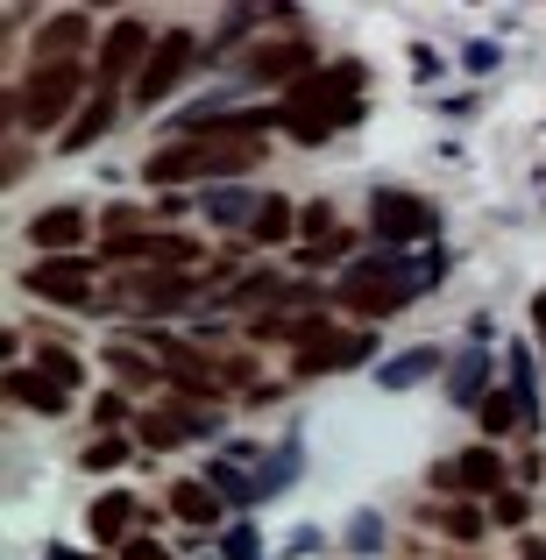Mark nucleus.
I'll return each mask as SVG.
<instances>
[{"label":"nucleus","mask_w":546,"mask_h":560,"mask_svg":"<svg viewBox=\"0 0 546 560\" xmlns=\"http://www.w3.org/2000/svg\"><path fill=\"white\" fill-rule=\"evenodd\" d=\"M263 164V136H242L234 121H220V136L199 142H171L164 156H150L156 185H185V178H242V171Z\"/></svg>","instance_id":"nucleus-1"},{"label":"nucleus","mask_w":546,"mask_h":560,"mask_svg":"<svg viewBox=\"0 0 546 560\" xmlns=\"http://www.w3.org/2000/svg\"><path fill=\"white\" fill-rule=\"evenodd\" d=\"M356 93H362V71H356V65H327V71H313V79L291 85V100H284V128H291V136H305V142H327L341 121H356Z\"/></svg>","instance_id":"nucleus-2"},{"label":"nucleus","mask_w":546,"mask_h":560,"mask_svg":"<svg viewBox=\"0 0 546 560\" xmlns=\"http://www.w3.org/2000/svg\"><path fill=\"white\" fill-rule=\"evenodd\" d=\"M71 107H79V65H36V71H28V85L14 93L22 128H57Z\"/></svg>","instance_id":"nucleus-3"},{"label":"nucleus","mask_w":546,"mask_h":560,"mask_svg":"<svg viewBox=\"0 0 546 560\" xmlns=\"http://www.w3.org/2000/svg\"><path fill=\"white\" fill-rule=\"evenodd\" d=\"M150 50H156V36L136 22V14H121V22L100 36V65H93V79H100V93H114L121 79H142V65H150Z\"/></svg>","instance_id":"nucleus-4"},{"label":"nucleus","mask_w":546,"mask_h":560,"mask_svg":"<svg viewBox=\"0 0 546 560\" xmlns=\"http://www.w3.org/2000/svg\"><path fill=\"white\" fill-rule=\"evenodd\" d=\"M341 299L356 305V313H369V319L397 313V305L411 299V284H405V262H356V270L341 277Z\"/></svg>","instance_id":"nucleus-5"},{"label":"nucleus","mask_w":546,"mask_h":560,"mask_svg":"<svg viewBox=\"0 0 546 560\" xmlns=\"http://www.w3.org/2000/svg\"><path fill=\"white\" fill-rule=\"evenodd\" d=\"M191 57H199V43H191L185 28H171V36H156L150 65H142V79H136V107H164V100L178 93V79L191 71Z\"/></svg>","instance_id":"nucleus-6"},{"label":"nucleus","mask_w":546,"mask_h":560,"mask_svg":"<svg viewBox=\"0 0 546 560\" xmlns=\"http://www.w3.org/2000/svg\"><path fill=\"white\" fill-rule=\"evenodd\" d=\"M22 284L50 305H85L93 299V262L85 256H43L36 270H22Z\"/></svg>","instance_id":"nucleus-7"},{"label":"nucleus","mask_w":546,"mask_h":560,"mask_svg":"<svg viewBox=\"0 0 546 560\" xmlns=\"http://www.w3.org/2000/svg\"><path fill=\"white\" fill-rule=\"evenodd\" d=\"M376 234L391 242H426L433 234V206L419 191H376Z\"/></svg>","instance_id":"nucleus-8"},{"label":"nucleus","mask_w":546,"mask_h":560,"mask_svg":"<svg viewBox=\"0 0 546 560\" xmlns=\"http://www.w3.org/2000/svg\"><path fill=\"white\" fill-rule=\"evenodd\" d=\"M28 242H36L43 256H79V242H85V213H79V206H43V213L28 220Z\"/></svg>","instance_id":"nucleus-9"},{"label":"nucleus","mask_w":546,"mask_h":560,"mask_svg":"<svg viewBox=\"0 0 546 560\" xmlns=\"http://www.w3.org/2000/svg\"><path fill=\"white\" fill-rule=\"evenodd\" d=\"M440 482H448V490H468V497H497L504 490V462H497V447H468L462 462L440 468Z\"/></svg>","instance_id":"nucleus-10"},{"label":"nucleus","mask_w":546,"mask_h":560,"mask_svg":"<svg viewBox=\"0 0 546 560\" xmlns=\"http://www.w3.org/2000/svg\"><path fill=\"white\" fill-rule=\"evenodd\" d=\"M305 65H313V43H305V36H277V43H263V50L248 57V79H263V85L291 79V85H299Z\"/></svg>","instance_id":"nucleus-11"},{"label":"nucleus","mask_w":546,"mask_h":560,"mask_svg":"<svg viewBox=\"0 0 546 560\" xmlns=\"http://www.w3.org/2000/svg\"><path fill=\"white\" fill-rule=\"evenodd\" d=\"M369 355V334H320L313 348H299L291 376H320V370H348V362Z\"/></svg>","instance_id":"nucleus-12"},{"label":"nucleus","mask_w":546,"mask_h":560,"mask_svg":"<svg viewBox=\"0 0 546 560\" xmlns=\"http://www.w3.org/2000/svg\"><path fill=\"white\" fill-rule=\"evenodd\" d=\"M85 50V14H50L36 36V65H71Z\"/></svg>","instance_id":"nucleus-13"},{"label":"nucleus","mask_w":546,"mask_h":560,"mask_svg":"<svg viewBox=\"0 0 546 560\" xmlns=\"http://www.w3.org/2000/svg\"><path fill=\"white\" fill-rule=\"evenodd\" d=\"M128 299L150 305V313H178V305L191 299V284L178 270H156V277H128Z\"/></svg>","instance_id":"nucleus-14"},{"label":"nucleus","mask_w":546,"mask_h":560,"mask_svg":"<svg viewBox=\"0 0 546 560\" xmlns=\"http://www.w3.org/2000/svg\"><path fill=\"white\" fill-rule=\"evenodd\" d=\"M128 533H136V497H121V490L100 497V504H93V539H100V547H121Z\"/></svg>","instance_id":"nucleus-15"},{"label":"nucleus","mask_w":546,"mask_h":560,"mask_svg":"<svg viewBox=\"0 0 546 560\" xmlns=\"http://www.w3.org/2000/svg\"><path fill=\"white\" fill-rule=\"evenodd\" d=\"M8 397H22L28 411H65L71 405V390H65V383H50L43 370H14L8 376Z\"/></svg>","instance_id":"nucleus-16"},{"label":"nucleus","mask_w":546,"mask_h":560,"mask_svg":"<svg viewBox=\"0 0 546 560\" xmlns=\"http://www.w3.org/2000/svg\"><path fill=\"white\" fill-rule=\"evenodd\" d=\"M164 348V370H171V383H178V390H191V397H213L220 383H213V370H206L199 355H185V348H171V341H156Z\"/></svg>","instance_id":"nucleus-17"},{"label":"nucleus","mask_w":546,"mask_h":560,"mask_svg":"<svg viewBox=\"0 0 546 560\" xmlns=\"http://www.w3.org/2000/svg\"><path fill=\"white\" fill-rule=\"evenodd\" d=\"M171 511H178L185 525H213V518H220L213 482H178V490H171Z\"/></svg>","instance_id":"nucleus-18"},{"label":"nucleus","mask_w":546,"mask_h":560,"mask_svg":"<svg viewBox=\"0 0 546 560\" xmlns=\"http://www.w3.org/2000/svg\"><path fill=\"white\" fill-rule=\"evenodd\" d=\"M107 121H114V100H107V93H100V100H85V107H79V121L65 128V150H85V142H93Z\"/></svg>","instance_id":"nucleus-19"},{"label":"nucleus","mask_w":546,"mask_h":560,"mask_svg":"<svg viewBox=\"0 0 546 560\" xmlns=\"http://www.w3.org/2000/svg\"><path fill=\"white\" fill-rule=\"evenodd\" d=\"M248 234H256V242H284L291 234V199H263L256 220H248Z\"/></svg>","instance_id":"nucleus-20"},{"label":"nucleus","mask_w":546,"mask_h":560,"mask_svg":"<svg viewBox=\"0 0 546 560\" xmlns=\"http://www.w3.org/2000/svg\"><path fill=\"white\" fill-rule=\"evenodd\" d=\"M121 462H128V440L121 433H107V440L85 447V468H93V476H107V468H121Z\"/></svg>","instance_id":"nucleus-21"},{"label":"nucleus","mask_w":546,"mask_h":560,"mask_svg":"<svg viewBox=\"0 0 546 560\" xmlns=\"http://www.w3.org/2000/svg\"><path fill=\"white\" fill-rule=\"evenodd\" d=\"M206 213H213V228H234V220H248L256 206H248L242 191H213V199H206Z\"/></svg>","instance_id":"nucleus-22"},{"label":"nucleus","mask_w":546,"mask_h":560,"mask_svg":"<svg viewBox=\"0 0 546 560\" xmlns=\"http://www.w3.org/2000/svg\"><path fill=\"white\" fill-rule=\"evenodd\" d=\"M36 370L50 376V383H65V390H71V383H79V362H71L65 348H43V355H36Z\"/></svg>","instance_id":"nucleus-23"},{"label":"nucleus","mask_w":546,"mask_h":560,"mask_svg":"<svg viewBox=\"0 0 546 560\" xmlns=\"http://www.w3.org/2000/svg\"><path fill=\"white\" fill-rule=\"evenodd\" d=\"M107 370H114V376H128V383H150V376H156V370H150V362H142V355H128V348H121V341H114V348H107Z\"/></svg>","instance_id":"nucleus-24"},{"label":"nucleus","mask_w":546,"mask_h":560,"mask_svg":"<svg viewBox=\"0 0 546 560\" xmlns=\"http://www.w3.org/2000/svg\"><path fill=\"white\" fill-rule=\"evenodd\" d=\"M511 419H519L511 397H490V405H483V425H490V433H511Z\"/></svg>","instance_id":"nucleus-25"},{"label":"nucleus","mask_w":546,"mask_h":560,"mask_svg":"<svg viewBox=\"0 0 546 560\" xmlns=\"http://www.w3.org/2000/svg\"><path fill=\"white\" fill-rule=\"evenodd\" d=\"M213 490H228V504H256V490H248L234 468H213Z\"/></svg>","instance_id":"nucleus-26"},{"label":"nucleus","mask_w":546,"mask_h":560,"mask_svg":"<svg viewBox=\"0 0 546 560\" xmlns=\"http://www.w3.org/2000/svg\"><path fill=\"white\" fill-rule=\"evenodd\" d=\"M525 511H533V504H525V497L497 490V525H525Z\"/></svg>","instance_id":"nucleus-27"},{"label":"nucleus","mask_w":546,"mask_h":560,"mask_svg":"<svg viewBox=\"0 0 546 560\" xmlns=\"http://www.w3.org/2000/svg\"><path fill=\"white\" fill-rule=\"evenodd\" d=\"M277 291V277H248V284H234V305H256V299H270Z\"/></svg>","instance_id":"nucleus-28"},{"label":"nucleus","mask_w":546,"mask_h":560,"mask_svg":"<svg viewBox=\"0 0 546 560\" xmlns=\"http://www.w3.org/2000/svg\"><path fill=\"white\" fill-rule=\"evenodd\" d=\"M448 533H462V539H468V533H483V518H476L468 504H454V511H448Z\"/></svg>","instance_id":"nucleus-29"},{"label":"nucleus","mask_w":546,"mask_h":560,"mask_svg":"<svg viewBox=\"0 0 546 560\" xmlns=\"http://www.w3.org/2000/svg\"><path fill=\"white\" fill-rule=\"evenodd\" d=\"M121 560H171V553L156 547V539H128V547H121Z\"/></svg>","instance_id":"nucleus-30"},{"label":"nucleus","mask_w":546,"mask_h":560,"mask_svg":"<svg viewBox=\"0 0 546 560\" xmlns=\"http://www.w3.org/2000/svg\"><path fill=\"white\" fill-rule=\"evenodd\" d=\"M476 376H483V370H476V362H468V370H454V397H476V390H483V383H476Z\"/></svg>","instance_id":"nucleus-31"},{"label":"nucleus","mask_w":546,"mask_h":560,"mask_svg":"<svg viewBox=\"0 0 546 560\" xmlns=\"http://www.w3.org/2000/svg\"><path fill=\"white\" fill-rule=\"evenodd\" d=\"M228 560H256V539H248V533H234V539H228Z\"/></svg>","instance_id":"nucleus-32"},{"label":"nucleus","mask_w":546,"mask_h":560,"mask_svg":"<svg viewBox=\"0 0 546 560\" xmlns=\"http://www.w3.org/2000/svg\"><path fill=\"white\" fill-rule=\"evenodd\" d=\"M533 319H539V327H546V291H539V299H533Z\"/></svg>","instance_id":"nucleus-33"},{"label":"nucleus","mask_w":546,"mask_h":560,"mask_svg":"<svg viewBox=\"0 0 546 560\" xmlns=\"http://www.w3.org/2000/svg\"><path fill=\"white\" fill-rule=\"evenodd\" d=\"M525 560H546V547H525Z\"/></svg>","instance_id":"nucleus-34"},{"label":"nucleus","mask_w":546,"mask_h":560,"mask_svg":"<svg viewBox=\"0 0 546 560\" xmlns=\"http://www.w3.org/2000/svg\"><path fill=\"white\" fill-rule=\"evenodd\" d=\"M50 560H79V553H50Z\"/></svg>","instance_id":"nucleus-35"}]
</instances>
